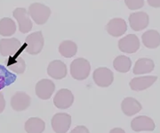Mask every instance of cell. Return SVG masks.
Masks as SVG:
<instances>
[{
	"mask_svg": "<svg viewBox=\"0 0 160 133\" xmlns=\"http://www.w3.org/2000/svg\"><path fill=\"white\" fill-rule=\"evenodd\" d=\"M91 65L85 58H77L70 64V74L77 81H84L90 74Z\"/></svg>",
	"mask_w": 160,
	"mask_h": 133,
	"instance_id": "obj_1",
	"label": "cell"
},
{
	"mask_svg": "<svg viewBox=\"0 0 160 133\" xmlns=\"http://www.w3.org/2000/svg\"><path fill=\"white\" fill-rule=\"evenodd\" d=\"M44 37L41 31H36L29 34L24 42L23 48L29 55H38L44 47Z\"/></svg>",
	"mask_w": 160,
	"mask_h": 133,
	"instance_id": "obj_2",
	"label": "cell"
},
{
	"mask_svg": "<svg viewBox=\"0 0 160 133\" xmlns=\"http://www.w3.org/2000/svg\"><path fill=\"white\" fill-rule=\"evenodd\" d=\"M29 16L38 25H42L48 21L51 15V9L40 3H33L29 7Z\"/></svg>",
	"mask_w": 160,
	"mask_h": 133,
	"instance_id": "obj_3",
	"label": "cell"
},
{
	"mask_svg": "<svg viewBox=\"0 0 160 133\" xmlns=\"http://www.w3.org/2000/svg\"><path fill=\"white\" fill-rule=\"evenodd\" d=\"M23 47L17 39H2L0 40V55L3 56H12L20 55Z\"/></svg>",
	"mask_w": 160,
	"mask_h": 133,
	"instance_id": "obj_4",
	"label": "cell"
},
{
	"mask_svg": "<svg viewBox=\"0 0 160 133\" xmlns=\"http://www.w3.org/2000/svg\"><path fill=\"white\" fill-rule=\"evenodd\" d=\"M71 125V116L66 113H58L52 118V128L55 133H66Z\"/></svg>",
	"mask_w": 160,
	"mask_h": 133,
	"instance_id": "obj_5",
	"label": "cell"
},
{
	"mask_svg": "<svg viewBox=\"0 0 160 133\" xmlns=\"http://www.w3.org/2000/svg\"><path fill=\"white\" fill-rule=\"evenodd\" d=\"M13 17L16 19L19 29L22 33H28L32 29V22L30 20L28 11L23 7H18L12 12Z\"/></svg>",
	"mask_w": 160,
	"mask_h": 133,
	"instance_id": "obj_6",
	"label": "cell"
},
{
	"mask_svg": "<svg viewBox=\"0 0 160 133\" xmlns=\"http://www.w3.org/2000/svg\"><path fill=\"white\" fill-rule=\"evenodd\" d=\"M93 81L96 85L101 88H107L112 84L114 81V74L111 70L100 67L93 72Z\"/></svg>",
	"mask_w": 160,
	"mask_h": 133,
	"instance_id": "obj_7",
	"label": "cell"
},
{
	"mask_svg": "<svg viewBox=\"0 0 160 133\" xmlns=\"http://www.w3.org/2000/svg\"><path fill=\"white\" fill-rule=\"evenodd\" d=\"M118 48L121 52L133 54L137 52L140 48V40L136 35H126L118 41Z\"/></svg>",
	"mask_w": 160,
	"mask_h": 133,
	"instance_id": "obj_8",
	"label": "cell"
},
{
	"mask_svg": "<svg viewBox=\"0 0 160 133\" xmlns=\"http://www.w3.org/2000/svg\"><path fill=\"white\" fill-rule=\"evenodd\" d=\"M74 102V96L67 88L60 89L53 98V104L59 109L69 108Z\"/></svg>",
	"mask_w": 160,
	"mask_h": 133,
	"instance_id": "obj_9",
	"label": "cell"
},
{
	"mask_svg": "<svg viewBox=\"0 0 160 133\" xmlns=\"http://www.w3.org/2000/svg\"><path fill=\"white\" fill-rule=\"evenodd\" d=\"M132 130L135 132L153 131L156 128L154 121L148 116L140 115L132 119L131 122Z\"/></svg>",
	"mask_w": 160,
	"mask_h": 133,
	"instance_id": "obj_10",
	"label": "cell"
},
{
	"mask_svg": "<svg viewBox=\"0 0 160 133\" xmlns=\"http://www.w3.org/2000/svg\"><path fill=\"white\" fill-rule=\"evenodd\" d=\"M149 23V17L145 12L132 13L129 16V24L132 30L140 31L146 29Z\"/></svg>",
	"mask_w": 160,
	"mask_h": 133,
	"instance_id": "obj_11",
	"label": "cell"
},
{
	"mask_svg": "<svg viewBox=\"0 0 160 133\" xmlns=\"http://www.w3.org/2000/svg\"><path fill=\"white\" fill-rule=\"evenodd\" d=\"M55 89V85L54 83L48 79H43L40 80L35 88L36 95L43 100H47L52 97V95L54 92Z\"/></svg>",
	"mask_w": 160,
	"mask_h": 133,
	"instance_id": "obj_12",
	"label": "cell"
},
{
	"mask_svg": "<svg viewBox=\"0 0 160 133\" xmlns=\"http://www.w3.org/2000/svg\"><path fill=\"white\" fill-rule=\"evenodd\" d=\"M158 80L157 76H141L132 79L129 83L131 89L134 91H142L151 87Z\"/></svg>",
	"mask_w": 160,
	"mask_h": 133,
	"instance_id": "obj_13",
	"label": "cell"
},
{
	"mask_svg": "<svg viewBox=\"0 0 160 133\" xmlns=\"http://www.w3.org/2000/svg\"><path fill=\"white\" fill-rule=\"evenodd\" d=\"M106 29L110 36L118 38L126 33L127 24L126 21L122 18H113L108 23Z\"/></svg>",
	"mask_w": 160,
	"mask_h": 133,
	"instance_id": "obj_14",
	"label": "cell"
},
{
	"mask_svg": "<svg viewBox=\"0 0 160 133\" xmlns=\"http://www.w3.org/2000/svg\"><path fill=\"white\" fill-rule=\"evenodd\" d=\"M31 99L28 94L22 91L16 92L11 98V105L13 110L17 112L26 110L30 105Z\"/></svg>",
	"mask_w": 160,
	"mask_h": 133,
	"instance_id": "obj_15",
	"label": "cell"
},
{
	"mask_svg": "<svg viewBox=\"0 0 160 133\" xmlns=\"http://www.w3.org/2000/svg\"><path fill=\"white\" fill-rule=\"evenodd\" d=\"M47 73L55 80H62L67 75V66L62 61L54 60L48 65Z\"/></svg>",
	"mask_w": 160,
	"mask_h": 133,
	"instance_id": "obj_16",
	"label": "cell"
},
{
	"mask_svg": "<svg viewBox=\"0 0 160 133\" xmlns=\"http://www.w3.org/2000/svg\"><path fill=\"white\" fill-rule=\"evenodd\" d=\"M121 109L126 116L135 115L142 109V106L137 99L128 97L122 101Z\"/></svg>",
	"mask_w": 160,
	"mask_h": 133,
	"instance_id": "obj_17",
	"label": "cell"
},
{
	"mask_svg": "<svg viewBox=\"0 0 160 133\" xmlns=\"http://www.w3.org/2000/svg\"><path fill=\"white\" fill-rule=\"evenodd\" d=\"M154 68L155 64L153 60L146 57L139 58L135 62L132 72H133V74H136V75L147 74V73L151 72L154 70Z\"/></svg>",
	"mask_w": 160,
	"mask_h": 133,
	"instance_id": "obj_18",
	"label": "cell"
},
{
	"mask_svg": "<svg viewBox=\"0 0 160 133\" xmlns=\"http://www.w3.org/2000/svg\"><path fill=\"white\" fill-rule=\"evenodd\" d=\"M144 46L149 49H155L160 46V33L156 29H149L142 36Z\"/></svg>",
	"mask_w": 160,
	"mask_h": 133,
	"instance_id": "obj_19",
	"label": "cell"
},
{
	"mask_svg": "<svg viewBox=\"0 0 160 133\" xmlns=\"http://www.w3.org/2000/svg\"><path fill=\"white\" fill-rule=\"evenodd\" d=\"M6 64L7 67H9V69L17 74H22L26 69V64L23 58L21 57L19 55L8 56V60H6Z\"/></svg>",
	"mask_w": 160,
	"mask_h": 133,
	"instance_id": "obj_20",
	"label": "cell"
},
{
	"mask_svg": "<svg viewBox=\"0 0 160 133\" xmlns=\"http://www.w3.org/2000/svg\"><path fill=\"white\" fill-rule=\"evenodd\" d=\"M46 123L45 122L38 117L29 118L25 122V130L27 133H42L45 130Z\"/></svg>",
	"mask_w": 160,
	"mask_h": 133,
	"instance_id": "obj_21",
	"label": "cell"
},
{
	"mask_svg": "<svg viewBox=\"0 0 160 133\" xmlns=\"http://www.w3.org/2000/svg\"><path fill=\"white\" fill-rule=\"evenodd\" d=\"M17 79L16 74L12 73L6 67L0 64V90L14 83Z\"/></svg>",
	"mask_w": 160,
	"mask_h": 133,
	"instance_id": "obj_22",
	"label": "cell"
},
{
	"mask_svg": "<svg viewBox=\"0 0 160 133\" xmlns=\"http://www.w3.org/2000/svg\"><path fill=\"white\" fill-rule=\"evenodd\" d=\"M16 24L11 18L5 17L0 20V35L4 37H10L15 33Z\"/></svg>",
	"mask_w": 160,
	"mask_h": 133,
	"instance_id": "obj_23",
	"label": "cell"
},
{
	"mask_svg": "<svg viewBox=\"0 0 160 133\" xmlns=\"http://www.w3.org/2000/svg\"><path fill=\"white\" fill-rule=\"evenodd\" d=\"M59 52L64 57H73L78 52V46L73 41L64 40L59 46Z\"/></svg>",
	"mask_w": 160,
	"mask_h": 133,
	"instance_id": "obj_24",
	"label": "cell"
},
{
	"mask_svg": "<svg viewBox=\"0 0 160 133\" xmlns=\"http://www.w3.org/2000/svg\"><path fill=\"white\" fill-rule=\"evenodd\" d=\"M113 66L116 71L122 73L128 72L132 66V61L126 56H118L113 61Z\"/></svg>",
	"mask_w": 160,
	"mask_h": 133,
	"instance_id": "obj_25",
	"label": "cell"
},
{
	"mask_svg": "<svg viewBox=\"0 0 160 133\" xmlns=\"http://www.w3.org/2000/svg\"><path fill=\"white\" fill-rule=\"evenodd\" d=\"M125 3L130 10H138L144 6V0H125Z\"/></svg>",
	"mask_w": 160,
	"mask_h": 133,
	"instance_id": "obj_26",
	"label": "cell"
},
{
	"mask_svg": "<svg viewBox=\"0 0 160 133\" xmlns=\"http://www.w3.org/2000/svg\"><path fill=\"white\" fill-rule=\"evenodd\" d=\"M69 133H90L88 129L86 126H77L74 130H72Z\"/></svg>",
	"mask_w": 160,
	"mask_h": 133,
	"instance_id": "obj_27",
	"label": "cell"
},
{
	"mask_svg": "<svg viewBox=\"0 0 160 133\" xmlns=\"http://www.w3.org/2000/svg\"><path fill=\"white\" fill-rule=\"evenodd\" d=\"M5 107H6V100L3 93H0V114L3 113V111L5 110Z\"/></svg>",
	"mask_w": 160,
	"mask_h": 133,
	"instance_id": "obj_28",
	"label": "cell"
},
{
	"mask_svg": "<svg viewBox=\"0 0 160 133\" xmlns=\"http://www.w3.org/2000/svg\"><path fill=\"white\" fill-rule=\"evenodd\" d=\"M149 6L154 8H159L160 7V0H147Z\"/></svg>",
	"mask_w": 160,
	"mask_h": 133,
	"instance_id": "obj_29",
	"label": "cell"
},
{
	"mask_svg": "<svg viewBox=\"0 0 160 133\" xmlns=\"http://www.w3.org/2000/svg\"><path fill=\"white\" fill-rule=\"evenodd\" d=\"M109 133H126V131L121 128H114L109 131Z\"/></svg>",
	"mask_w": 160,
	"mask_h": 133,
	"instance_id": "obj_30",
	"label": "cell"
}]
</instances>
